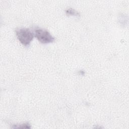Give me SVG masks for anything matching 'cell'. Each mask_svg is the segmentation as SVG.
<instances>
[{"instance_id":"1","label":"cell","mask_w":129,"mask_h":129,"mask_svg":"<svg viewBox=\"0 0 129 129\" xmlns=\"http://www.w3.org/2000/svg\"><path fill=\"white\" fill-rule=\"evenodd\" d=\"M16 34L21 43L25 46L30 45L34 36V33L28 28L17 29L16 30Z\"/></svg>"},{"instance_id":"2","label":"cell","mask_w":129,"mask_h":129,"mask_svg":"<svg viewBox=\"0 0 129 129\" xmlns=\"http://www.w3.org/2000/svg\"><path fill=\"white\" fill-rule=\"evenodd\" d=\"M34 36L37 40L43 44H47L53 42L55 38L47 30L41 28L35 29L34 32Z\"/></svg>"},{"instance_id":"3","label":"cell","mask_w":129,"mask_h":129,"mask_svg":"<svg viewBox=\"0 0 129 129\" xmlns=\"http://www.w3.org/2000/svg\"><path fill=\"white\" fill-rule=\"evenodd\" d=\"M31 127L30 124L28 122L21 124H15L13 126V128H23V129L31 128Z\"/></svg>"},{"instance_id":"4","label":"cell","mask_w":129,"mask_h":129,"mask_svg":"<svg viewBox=\"0 0 129 129\" xmlns=\"http://www.w3.org/2000/svg\"><path fill=\"white\" fill-rule=\"evenodd\" d=\"M66 14L68 16H79L80 14L78 12L76 11L74 9L72 8L68 9L66 11Z\"/></svg>"}]
</instances>
